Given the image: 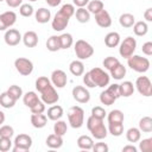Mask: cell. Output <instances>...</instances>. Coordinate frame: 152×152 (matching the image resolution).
Segmentation results:
<instances>
[{
	"instance_id": "1",
	"label": "cell",
	"mask_w": 152,
	"mask_h": 152,
	"mask_svg": "<svg viewBox=\"0 0 152 152\" xmlns=\"http://www.w3.org/2000/svg\"><path fill=\"white\" fill-rule=\"evenodd\" d=\"M87 128L91 133V135L97 140L104 139L108 134V131H107V128L103 124V120L94 118L93 115H90L87 119Z\"/></svg>"
},
{
	"instance_id": "2",
	"label": "cell",
	"mask_w": 152,
	"mask_h": 152,
	"mask_svg": "<svg viewBox=\"0 0 152 152\" xmlns=\"http://www.w3.org/2000/svg\"><path fill=\"white\" fill-rule=\"evenodd\" d=\"M88 72H89L90 80H91V82L94 83L95 87L104 88V87H107L109 84L110 76L103 69H101V68H93Z\"/></svg>"
},
{
	"instance_id": "3",
	"label": "cell",
	"mask_w": 152,
	"mask_h": 152,
	"mask_svg": "<svg viewBox=\"0 0 152 152\" xmlns=\"http://www.w3.org/2000/svg\"><path fill=\"white\" fill-rule=\"evenodd\" d=\"M127 65L132 70L142 74V72H146L150 69V61L146 57H141L139 55L133 53L131 57L127 58Z\"/></svg>"
},
{
	"instance_id": "4",
	"label": "cell",
	"mask_w": 152,
	"mask_h": 152,
	"mask_svg": "<svg viewBox=\"0 0 152 152\" xmlns=\"http://www.w3.org/2000/svg\"><path fill=\"white\" fill-rule=\"evenodd\" d=\"M68 121L72 128H81L84 124V110L80 106H72L68 110Z\"/></svg>"
},
{
	"instance_id": "5",
	"label": "cell",
	"mask_w": 152,
	"mask_h": 152,
	"mask_svg": "<svg viewBox=\"0 0 152 152\" xmlns=\"http://www.w3.org/2000/svg\"><path fill=\"white\" fill-rule=\"evenodd\" d=\"M74 51H75L76 57L81 61L88 59L94 55V48L83 39L76 40V43L74 44Z\"/></svg>"
},
{
	"instance_id": "6",
	"label": "cell",
	"mask_w": 152,
	"mask_h": 152,
	"mask_svg": "<svg viewBox=\"0 0 152 152\" xmlns=\"http://www.w3.org/2000/svg\"><path fill=\"white\" fill-rule=\"evenodd\" d=\"M13 144H14V146L12 147L13 152H27L32 146V138L28 134L21 133L14 138Z\"/></svg>"
},
{
	"instance_id": "7",
	"label": "cell",
	"mask_w": 152,
	"mask_h": 152,
	"mask_svg": "<svg viewBox=\"0 0 152 152\" xmlns=\"http://www.w3.org/2000/svg\"><path fill=\"white\" fill-rule=\"evenodd\" d=\"M119 46H120V48H119V53H120V56L127 59L128 57H131V56L134 53V51H135V49H137V40H135V38L128 36V37H126L122 42H120Z\"/></svg>"
},
{
	"instance_id": "8",
	"label": "cell",
	"mask_w": 152,
	"mask_h": 152,
	"mask_svg": "<svg viewBox=\"0 0 152 152\" xmlns=\"http://www.w3.org/2000/svg\"><path fill=\"white\" fill-rule=\"evenodd\" d=\"M14 68L15 70L23 75V76H28L33 71V63L28 58L25 57H19L14 61Z\"/></svg>"
},
{
	"instance_id": "9",
	"label": "cell",
	"mask_w": 152,
	"mask_h": 152,
	"mask_svg": "<svg viewBox=\"0 0 152 152\" xmlns=\"http://www.w3.org/2000/svg\"><path fill=\"white\" fill-rule=\"evenodd\" d=\"M135 88L139 91L140 95L142 96H151L152 95V83L147 76H139L135 80Z\"/></svg>"
},
{
	"instance_id": "10",
	"label": "cell",
	"mask_w": 152,
	"mask_h": 152,
	"mask_svg": "<svg viewBox=\"0 0 152 152\" xmlns=\"http://www.w3.org/2000/svg\"><path fill=\"white\" fill-rule=\"evenodd\" d=\"M40 99L45 104H55V103H57V101L59 100V95L56 91V89L52 86V83L49 87H46L44 90L40 91Z\"/></svg>"
},
{
	"instance_id": "11",
	"label": "cell",
	"mask_w": 152,
	"mask_h": 152,
	"mask_svg": "<svg viewBox=\"0 0 152 152\" xmlns=\"http://www.w3.org/2000/svg\"><path fill=\"white\" fill-rule=\"evenodd\" d=\"M72 97L78 103H87L90 100V93L87 89V87L76 86L72 88Z\"/></svg>"
},
{
	"instance_id": "12",
	"label": "cell",
	"mask_w": 152,
	"mask_h": 152,
	"mask_svg": "<svg viewBox=\"0 0 152 152\" xmlns=\"http://www.w3.org/2000/svg\"><path fill=\"white\" fill-rule=\"evenodd\" d=\"M23 39V36L20 32L15 28H7L4 36V40L8 46H15L18 45Z\"/></svg>"
},
{
	"instance_id": "13",
	"label": "cell",
	"mask_w": 152,
	"mask_h": 152,
	"mask_svg": "<svg viewBox=\"0 0 152 152\" xmlns=\"http://www.w3.org/2000/svg\"><path fill=\"white\" fill-rule=\"evenodd\" d=\"M51 83L55 88H64L66 86V82H68V77H66V74L61 70V69H56L52 71L51 74Z\"/></svg>"
},
{
	"instance_id": "14",
	"label": "cell",
	"mask_w": 152,
	"mask_h": 152,
	"mask_svg": "<svg viewBox=\"0 0 152 152\" xmlns=\"http://www.w3.org/2000/svg\"><path fill=\"white\" fill-rule=\"evenodd\" d=\"M68 24H69V18L65 17L64 14H62L59 11L55 14V17H53V19H52V21H51L52 28H53L55 31H57V32L63 31V30L68 26Z\"/></svg>"
},
{
	"instance_id": "15",
	"label": "cell",
	"mask_w": 152,
	"mask_h": 152,
	"mask_svg": "<svg viewBox=\"0 0 152 152\" xmlns=\"http://www.w3.org/2000/svg\"><path fill=\"white\" fill-rule=\"evenodd\" d=\"M94 15H95V21H96V24H97L100 27H102V28H107V27H109V26L112 25V18H110V14H109V12L106 11L104 8L101 10L100 12H97V13L94 14Z\"/></svg>"
},
{
	"instance_id": "16",
	"label": "cell",
	"mask_w": 152,
	"mask_h": 152,
	"mask_svg": "<svg viewBox=\"0 0 152 152\" xmlns=\"http://www.w3.org/2000/svg\"><path fill=\"white\" fill-rule=\"evenodd\" d=\"M21 40L26 48H34L38 44V34L34 31H26Z\"/></svg>"
},
{
	"instance_id": "17",
	"label": "cell",
	"mask_w": 152,
	"mask_h": 152,
	"mask_svg": "<svg viewBox=\"0 0 152 152\" xmlns=\"http://www.w3.org/2000/svg\"><path fill=\"white\" fill-rule=\"evenodd\" d=\"M34 18H36V21L39 23V24H46L48 21H50L51 19V12L50 10L48 8H38L34 13Z\"/></svg>"
},
{
	"instance_id": "18",
	"label": "cell",
	"mask_w": 152,
	"mask_h": 152,
	"mask_svg": "<svg viewBox=\"0 0 152 152\" xmlns=\"http://www.w3.org/2000/svg\"><path fill=\"white\" fill-rule=\"evenodd\" d=\"M120 96L122 97H129L134 93V84L131 81H124L121 84H119Z\"/></svg>"
},
{
	"instance_id": "19",
	"label": "cell",
	"mask_w": 152,
	"mask_h": 152,
	"mask_svg": "<svg viewBox=\"0 0 152 152\" xmlns=\"http://www.w3.org/2000/svg\"><path fill=\"white\" fill-rule=\"evenodd\" d=\"M64 112H63V108L59 106V104H53L51 106L49 109H48V119L52 120V121H56V120H59L62 116H63Z\"/></svg>"
},
{
	"instance_id": "20",
	"label": "cell",
	"mask_w": 152,
	"mask_h": 152,
	"mask_svg": "<svg viewBox=\"0 0 152 152\" xmlns=\"http://www.w3.org/2000/svg\"><path fill=\"white\" fill-rule=\"evenodd\" d=\"M31 124L34 128H43L48 124V116L43 113L40 114H32L31 115Z\"/></svg>"
},
{
	"instance_id": "21",
	"label": "cell",
	"mask_w": 152,
	"mask_h": 152,
	"mask_svg": "<svg viewBox=\"0 0 152 152\" xmlns=\"http://www.w3.org/2000/svg\"><path fill=\"white\" fill-rule=\"evenodd\" d=\"M104 44L107 48H116L120 44V34L115 31L107 33L104 37Z\"/></svg>"
},
{
	"instance_id": "22",
	"label": "cell",
	"mask_w": 152,
	"mask_h": 152,
	"mask_svg": "<svg viewBox=\"0 0 152 152\" xmlns=\"http://www.w3.org/2000/svg\"><path fill=\"white\" fill-rule=\"evenodd\" d=\"M69 70L74 76H81L84 74V64L81 59H75L69 64Z\"/></svg>"
},
{
	"instance_id": "23",
	"label": "cell",
	"mask_w": 152,
	"mask_h": 152,
	"mask_svg": "<svg viewBox=\"0 0 152 152\" xmlns=\"http://www.w3.org/2000/svg\"><path fill=\"white\" fill-rule=\"evenodd\" d=\"M45 142H46V146L50 147V148H59L63 145V137L57 135V134L53 133V134L48 135Z\"/></svg>"
},
{
	"instance_id": "24",
	"label": "cell",
	"mask_w": 152,
	"mask_h": 152,
	"mask_svg": "<svg viewBox=\"0 0 152 152\" xmlns=\"http://www.w3.org/2000/svg\"><path fill=\"white\" fill-rule=\"evenodd\" d=\"M38 101H39V97L36 91H27V93L23 94V102L28 108L33 107Z\"/></svg>"
},
{
	"instance_id": "25",
	"label": "cell",
	"mask_w": 152,
	"mask_h": 152,
	"mask_svg": "<svg viewBox=\"0 0 152 152\" xmlns=\"http://www.w3.org/2000/svg\"><path fill=\"white\" fill-rule=\"evenodd\" d=\"M76 17V20L81 24H86L90 20V13L88 12V10L86 7H78L76 11H75V14Z\"/></svg>"
},
{
	"instance_id": "26",
	"label": "cell",
	"mask_w": 152,
	"mask_h": 152,
	"mask_svg": "<svg viewBox=\"0 0 152 152\" xmlns=\"http://www.w3.org/2000/svg\"><path fill=\"white\" fill-rule=\"evenodd\" d=\"M132 27H133L134 34L138 36V37H142V36H145L148 32V25H147L146 21H142V20L135 21Z\"/></svg>"
},
{
	"instance_id": "27",
	"label": "cell",
	"mask_w": 152,
	"mask_h": 152,
	"mask_svg": "<svg viewBox=\"0 0 152 152\" xmlns=\"http://www.w3.org/2000/svg\"><path fill=\"white\" fill-rule=\"evenodd\" d=\"M76 142H77V146L81 150H91L93 145H94V140L89 135H81V137H78Z\"/></svg>"
},
{
	"instance_id": "28",
	"label": "cell",
	"mask_w": 152,
	"mask_h": 152,
	"mask_svg": "<svg viewBox=\"0 0 152 152\" xmlns=\"http://www.w3.org/2000/svg\"><path fill=\"white\" fill-rule=\"evenodd\" d=\"M126 139H127V141H129L132 144L138 142L141 139V132H140V129L137 128V127L128 128L127 132H126Z\"/></svg>"
},
{
	"instance_id": "29",
	"label": "cell",
	"mask_w": 152,
	"mask_h": 152,
	"mask_svg": "<svg viewBox=\"0 0 152 152\" xmlns=\"http://www.w3.org/2000/svg\"><path fill=\"white\" fill-rule=\"evenodd\" d=\"M58 38H59L61 50H68L74 44V38L70 33H62L61 36H58Z\"/></svg>"
},
{
	"instance_id": "30",
	"label": "cell",
	"mask_w": 152,
	"mask_h": 152,
	"mask_svg": "<svg viewBox=\"0 0 152 152\" xmlns=\"http://www.w3.org/2000/svg\"><path fill=\"white\" fill-rule=\"evenodd\" d=\"M109 72H110L109 76L113 77L114 80H118V81H119V80H122V78L125 77V75H126V66H124V64L119 63V64L115 65Z\"/></svg>"
},
{
	"instance_id": "31",
	"label": "cell",
	"mask_w": 152,
	"mask_h": 152,
	"mask_svg": "<svg viewBox=\"0 0 152 152\" xmlns=\"http://www.w3.org/2000/svg\"><path fill=\"white\" fill-rule=\"evenodd\" d=\"M108 124H114V122H124L125 115L120 109H113L108 113L107 115Z\"/></svg>"
},
{
	"instance_id": "32",
	"label": "cell",
	"mask_w": 152,
	"mask_h": 152,
	"mask_svg": "<svg viewBox=\"0 0 152 152\" xmlns=\"http://www.w3.org/2000/svg\"><path fill=\"white\" fill-rule=\"evenodd\" d=\"M119 23H120V25H121L122 27H125V28H129V27H132V26L134 25V23H135V18H134V15L131 14V13H124V14L120 15V18H119Z\"/></svg>"
},
{
	"instance_id": "33",
	"label": "cell",
	"mask_w": 152,
	"mask_h": 152,
	"mask_svg": "<svg viewBox=\"0 0 152 152\" xmlns=\"http://www.w3.org/2000/svg\"><path fill=\"white\" fill-rule=\"evenodd\" d=\"M138 128L142 133H151L152 132V119L150 116H142L139 120V127Z\"/></svg>"
},
{
	"instance_id": "34",
	"label": "cell",
	"mask_w": 152,
	"mask_h": 152,
	"mask_svg": "<svg viewBox=\"0 0 152 152\" xmlns=\"http://www.w3.org/2000/svg\"><path fill=\"white\" fill-rule=\"evenodd\" d=\"M15 102H17V101H15L14 99H12V97L7 94V91H4V93L0 94V106H1V107L10 109V108H13V107H14Z\"/></svg>"
},
{
	"instance_id": "35",
	"label": "cell",
	"mask_w": 152,
	"mask_h": 152,
	"mask_svg": "<svg viewBox=\"0 0 152 152\" xmlns=\"http://www.w3.org/2000/svg\"><path fill=\"white\" fill-rule=\"evenodd\" d=\"M46 49L49 51H51V52H56V51L61 50L58 36H51V37L48 38V40H46Z\"/></svg>"
},
{
	"instance_id": "36",
	"label": "cell",
	"mask_w": 152,
	"mask_h": 152,
	"mask_svg": "<svg viewBox=\"0 0 152 152\" xmlns=\"http://www.w3.org/2000/svg\"><path fill=\"white\" fill-rule=\"evenodd\" d=\"M113 137H120L124 133V122H114V124H108V129H107Z\"/></svg>"
},
{
	"instance_id": "37",
	"label": "cell",
	"mask_w": 152,
	"mask_h": 152,
	"mask_svg": "<svg viewBox=\"0 0 152 152\" xmlns=\"http://www.w3.org/2000/svg\"><path fill=\"white\" fill-rule=\"evenodd\" d=\"M66 131H68V125L65 121H63L61 119L55 121V125H53V133L55 134L63 137L66 133Z\"/></svg>"
},
{
	"instance_id": "38",
	"label": "cell",
	"mask_w": 152,
	"mask_h": 152,
	"mask_svg": "<svg viewBox=\"0 0 152 152\" xmlns=\"http://www.w3.org/2000/svg\"><path fill=\"white\" fill-rule=\"evenodd\" d=\"M103 8H104V6H103V2L101 0H91L87 5L88 12L89 13H93V14H96L97 12H100Z\"/></svg>"
},
{
	"instance_id": "39",
	"label": "cell",
	"mask_w": 152,
	"mask_h": 152,
	"mask_svg": "<svg viewBox=\"0 0 152 152\" xmlns=\"http://www.w3.org/2000/svg\"><path fill=\"white\" fill-rule=\"evenodd\" d=\"M1 17H2V19H4L7 28L11 27V26H13L15 24V21H17V14L13 11H6V12L1 13Z\"/></svg>"
},
{
	"instance_id": "40",
	"label": "cell",
	"mask_w": 152,
	"mask_h": 152,
	"mask_svg": "<svg viewBox=\"0 0 152 152\" xmlns=\"http://www.w3.org/2000/svg\"><path fill=\"white\" fill-rule=\"evenodd\" d=\"M6 91H7V94H8L12 99H14L15 101H18V100L23 96V89H21V87L17 86V84H12V86H10L8 89H7Z\"/></svg>"
},
{
	"instance_id": "41",
	"label": "cell",
	"mask_w": 152,
	"mask_h": 152,
	"mask_svg": "<svg viewBox=\"0 0 152 152\" xmlns=\"http://www.w3.org/2000/svg\"><path fill=\"white\" fill-rule=\"evenodd\" d=\"M100 101H101V103L104 104V106H112V104L116 101V99H115L114 96H112V95L107 91V89H106V90L101 91V94H100Z\"/></svg>"
},
{
	"instance_id": "42",
	"label": "cell",
	"mask_w": 152,
	"mask_h": 152,
	"mask_svg": "<svg viewBox=\"0 0 152 152\" xmlns=\"http://www.w3.org/2000/svg\"><path fill=\"white\" fill-rule=\"evenodd\" d=\"M51 84V81L48 78V77H45V76H40V77H38L37 80H36V89L40 93L42 90H44L46 87H49Z\"/></svg>"
},
{
	"instance_id": "43",
	"label": "cell",
	"mask_w": 152,
	"mask_h": 152,
	"mask_svg": "<svg viewBox=\"0 0 152 152\" xmlns=\"http://www.w3.org/2000/svg\"><path fill=\"white\" fill-rule=\"evenodd\" d=\"M119 63H120L119 59H118L116 57H113V56H108V57H106V58L103 59V62H102L104 69H107L108 71H110V70H112L115 65H118Z\"/></svg>"
},
{
	"instance_id": "44",
	"label": "cell",
	"mask_w": 152,
	"mask_h": 152,
	"mask_svg": "<svg viewBox=\"0 0 152 152\" xmlns=\"http://www.w3.org/2000/svg\"><path fill=\"white\" fill-rule=\"evenodd\" d=\"M19 13L21 17H25V18H28L33 14V7L32 5L30 4H21L19 6Z\"/></svg>"
},
{
	"instance_id": "45",
	"label": "cell",
	"mask_w": 152,
	"mask_h": 152,
	"mask_svg": "<svg viewBox=\"0 0 152 152\" xmlns=\"http://www.w3.org/2000/svg\"><path fill=\"white\" fill-rule=\"evenodd\" d=\"M75 6L72 5V4H64L62 7H61V10H59V12L62 13V14H64L65 17H68L69 19L75 14Z\"/></svg>"
},
{
	"instance_id": "46",
	"label": "cell",
	"mask_w": 152,
	"mask_h": 152,
	"mask_svg": "<svg viewBox=\"0 0 152 152\" xmlns=\"http://www.w3.org/2000/svg\"><path fill=\"white\" fill-rule=\"evenodd\" d=\"M139 150L141 152H151L152 151V138H146L139 140Z\"/></svg>"
},
{
	"instance_id": "47",
	"label": "cell",
	"mask_w": 152,
	"mask_h": 152,
	"mask_svg": "<svg viewBox=\"0 0 152 152\" xmlns=\"http://www.w3.org/2000/svg\"><path fill=\"white\" fill-rule=\"evenodd\" d=\"M14 135V128L10 125H1L0 126V137L12 138Z\"/></svg>"
},
{
	"instance_id": "48",
	"label": "cell",
	"mask_w": 152,
	"mask_h": 152,
	"mask_svg": "<svg viewBox=\"0 0 152 152\" xmlns=\"http://www.w3.org/2000/svg\"><path fill=\"white\" fill-rule=\"evenodd\" d=\"M12 140L11 138H5V137H0V151L1 152H7L12 148Z\"/></svg>"
},
{
	"instance_id": "49",
	"label": "cell",
	"mask_w": 152,
	"mask_h": 152,
	"mask_svg": "<svg viewBox=\"0 0 152 152\" xmlns=\"http://www.w3.org/2000/svg\"><path fill=\"white\" fill-rule=\"evenodd\" d=\"M91 115H93L94 118H97V119L103 120V119L106 118L107 113H106L104 108H102L101 106H95V107L91 108Z\"/></svg>"
},
{
	"instance_id": "50",
	"label": "cell",
	"mask_w": 152,
	"mask_h": 152,
	"mask_svg": "<svg viewBox=\"0 0 152 152\" xmlns=\"http://www.w3.org/2000/svg\"><path fill=\"white\" fill-rule=\"evenodd\" d=\"M107 91H108L112 96H114L116 100H118L119 97H121V96H120V90H119V84H118V83L109 84V86L107 87Z\"/></svg>"
},
{
	"instance_id": "51",
	"label": "cell",
	"mask_w": 152,
	"mask_h": 152,
	"mask_svg": "<svg viewBox=\"0 0 152 152\" xmlns=\"http://www.w3.org/2000/svg\"><path fill=\"white\" fill-rule=\"evenodd\" d=\"M30 110H31L32 114H40V113H44V112H45V103L39 100L33 107L30 108Z\"/></svg>"
},
{
	"instance_id": "52",
	"label": "cell",
	"mask_w": 152,
	"mask_h": 152,
	"mask_svg": "<svg viewBox=\"0 0 152 152\" xmlns=\"http://www.w3.org/2000/svg\"><path fill=\"white\" fill-rule=\"evenodd\" d=\"M94 152H108L109 147L106 142H96L93 145V148H91Z\"/></svg>"
},
{
	"instance_id": "53",
	"label": "cell",
	"mask_w": 152,
	"mask_h": 152,
	"mask_svg": "<svg viewBox=\"0 0 152 152\" xmlns=\"http://www.w3.org/2000/svg\"><path fill=\"white\" fill-rule=\"evenodd\" d=\"M142 53H145L146 56H151L152 55V42H146L142 44Z\"/></svg>"
},
{
	"instance_id": "54",
	"label": "cell",
	"mask_w": 152,
	"mask_h": 152,
	"mask_svg": "<svg viewBox=\"0 0 152 152\" xmlns=\"http://www.w3.org/2000/svg\"><path fill=\"white\" fill-rule=\"evenodd\" d=\"M83 83H84V86H86V87H88V88H95L94 83H93V82H91V80H90L89 72L83 74Z\"/></svg>"
},
{
	"instance_id": "55",
	"label": "cell",
	"mask_w": 152,
	"mask_h": 152,
	"mask_svg": "<svg viewBox=\"0 0 152 152\" xmlns=\"http://www.w3.org/2000/svg\"><path fill=\"white\" fill-rule=\"evenodd\" d=\"M5 1H6L7 6L12 7V8H17L23 4V0H5Z\"/></svg>"
},
{
	"instance_id": "56",
	"label": "cell",
	"mask_w": 152,
	"mask_h": 152,
	"mask_svg": "<svg viewBox=\"0 0 152 152\" xmlns=\"http://www.w3.org/2000/svg\"><path fill=\"white\" fill-rule=\"evenodd\" d=\"M89 1L90 0H72V4L74 6H77V7H86Z\"/></svg>"
},
{
	"instance_id": "57",
	"label": "cell",
	"mask_w": 152,
	"mask_h": 152,
	"mask_svg": "<svg viewBox=\"0 0 152 152\" xmlns=\"http://www.w3.org/2000/svg\"><path fill=\"white\" fill-rule=\"evenodd\" d=\"M144 18L146 19V21H152V8L150 7V8H147L146 11H145V13H144Z\"/></svg>"
},
{
	"instance_id": "58",
	"label": "cell",
	"mask_w": 152,
	"mask_h": 152,
	"mask_svg": "<svg viewBox=\"0 0 152 152\" xmlns=\"http://www.w3.org/2000/svg\"><path fill=\"white\" fill-rule=\"evenodd\" d=\"M138 148L134 145H126L122 147V152H137Z\"/></svg>"
},
{
	"instance_id": "59",
	"label": "cell",
	"mask_w": 152,
	"mask_h": 152,
	"mask_svg": "<svg viewBox=\"0 0 152 152\" xmlns=\"http://www.w3.org/2000/svg\"><path fill=\"white\" fill-rule=\"evenodd\" d=\"M45 1H46V4H48L50 7H57V6L61 4L62 0H45Z\"/></svg>"
},
{
	"instance_id": "60",
	"label": "cell",
	"mask_w": 152,
	"mask_h": 152,
	"mask_svg": "<svg viewBox=\"0 0 152 152\" xmlns=\"http://www.w3.org/2000/svg\"><path fill=\"white\" fill-rule=\"evenodd\" d=\"M6 30H7V26H6V24H5L4 19H2V17H1V14H0V31H6Z\"/></svg>"
},
{
	"instance_id": "61",
	"label": "cell",
	"mask_w": 152,
	"mask_h": 152,
	"mask_svg": "<svg viewBox=\"0 0 152 152\" xmlns=\"http://www.w3.org/2000/svg\"><path fill=\"white\" fill-rule=\"evenodd\" d=\"M5 119H6V116H5V113L0 110V126H1V125L5 122Z\"/></svg>"
},
{
	"instance_id": "62",
	"label": "cell",
	"mask_w": 152,
	"mask_h": 152,
	"mask_svg": "<svg viewBox=\"0 0 152 152\" xmlns=\"http://www.w3.org/2000/svg\"><path fill=\"white\" fill-rule=\"evenodd\" d=\"M28 1H31V2H34V1H37V0H28Z\"/></svg>"
},
{
	"instance_id": "63",
	"label": "cell",
	"mask_w": 152,
	"mask_h": 152,
	"mask_svg": "<svg viewBox=\"0 0 152 152\" xmlns=\"http://www.w3.org/2000/svg\"><path fill=\"white\" fill-rule=\"evenodd\" d=\"M1 1H5V0H0V2H1Z\"/></svg>"
}]
</instances>
